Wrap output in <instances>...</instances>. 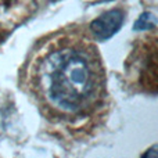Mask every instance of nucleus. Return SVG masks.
Wrapping results in <instances>:
<instances>
[{"instance_id": "nucleus-3", "label": "nucleus", "mask_w": 158, "mask_h": 158, "mask_svg": "<svg viewBox=\"0 0 158 158\" xmlns=\"http://www.w3.org/2000/svg\"><path fill=\"white\" fill-rule=\"evenodd\" d=\"M157 27V21H156V15L150 11L140 14V17L137 18V21L135 22L133 28L135 31H147V29H154Z\"/></svg>"}, {"instance_id": "nucleus-5", "label": "nucleus", "mask_w": 158, "mask_h": 158, "mask_svg": "<svg viewBox=\"0 0 158 158\" xmlns=\"http://www.w3.org/2000/svg\"><path fill=\"white\" fill-rule=\"evenodd\" d=\"M157 150H158V146H153L151 148L147 150V153L143 154V157H157Z\"/></svg>"}, {"instance_id": "nucleus-2", "label": "nucleus", "mask_w": 158, "mask_h": 158, "mask_svg": "<svg viewBox=\"0 0 158 158\" xmlns=\"http://www.w3.org/2000/svg\"><path fill=\"white\" fill-rule=\"evenodd\" d=\"M123 19H125V14L122 10L118 8L108 10L93 19L90 24V31L98 40H108L122 28Z\"/></svg>"}, {"instance_id": "nucleus-1", "label": "nucleus", "mask_w": 158, "mask_h": 158, "mask_svg": "<svg viewBox=\"0 0 158 158\" xmlns=\"http://www.w3.org/2000/svg\"><path fill=\"white\" fill-rule=\"evenodd\" d=\"M31 86L52 114L79 117L92 111L104 90V68L92 43L61 38L47 44L33 63Z\"/></svg>"}, {"instance_id": "nucleus-4", "label": "nucleus", "mask_w": 158, "mask_h": 158, "mask_svg": "<svg viewBox=\"0 0 158 158\" xmlns=\"http://www.w3.org/2000/svg\"><path fill=\"white\" fill-rule=\"evenodd\" d=\"M18 2H21V0H0V8L6 7L8 10V8L14 7V4H17Z\"/></svg>"}]
</instances>
